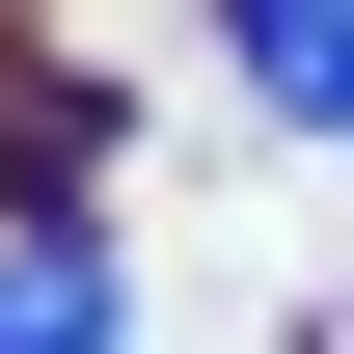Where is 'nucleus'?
Here are the masks:
<instances>
[{
	"label": "nucleus",
	"instance_id": "obj_1",
	"mask_svg": "<svg viewBox=\"0 0 354 354\" xmlns=\"http://www.w3.org/2000/svg\"><path fill=\"white\" fill-rule=\"evenodd\" d=\"M218 55H245V109L354 136V0H218Z\"/></svg>",
	"mask_w": 354,
	"mask_h": 354
},
{
	"label": "nucleus",
	"instance_id": "obj_2",
	"mask_svg": "<svg viewBox=\"0 0 354 354\" xmlns=\"http://www.w3.org/2000/svg\"><path fill=\"white\" fill-rule=\"evenodd\" d=\"M0 354H136V327H109V245H82V218H28V245H0Z\"/></svg>",
	"mask_w": 354,
	"mask_h": 354
}]
</instances>
